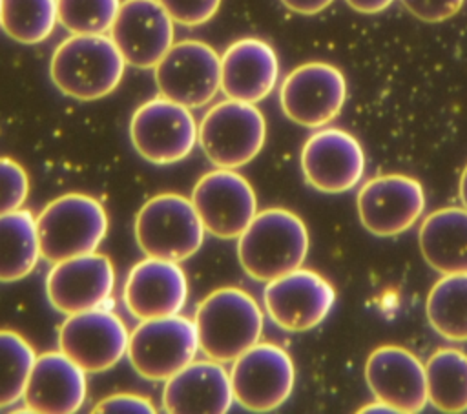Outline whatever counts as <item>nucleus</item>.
Instances as JSON below:
<instances>
[{
	"instance_id": "obj_1",
	"label": "nucleus",
	"mask_w": 467,
	"mask_h": 414,
	"mask_svg": "<svg viewBox=\"0 0 467 414\" xmlns=\"http://www.w3.org/2000/svg\"><path fill=\"white\" fill-rule=\"evenodd\" d=\"M308 244V230L299 215L285 208H268L257 212L237 237V257L252 279L268 283L301 268Z\"/></svg>"
},
{
	"instance_id": "obj_2",
	"label": "nucleus",
	"mask_w": 467,
	"mask_h": 414,
	"mask_svg": "<svg viewBox=\"0 0 467 414\" xmlns=\"http://www.w3.org/2000/svg\"><path fill=\"white\" fill-rule=\"evenodd\" d=\"M199 350L219 363L234 361L261 339L265 317L257 301L237 286L208 294L195 310Z\"/></svg>"
},
{
	"instance_id": "obj_3",
	"label": "nucleus",
	"mask_w": 467,
	"mask_h": 414,
	"mask_svg": "<svg viewBox=\"0 0 467 414\" xmlns=\"http://www.w3.org/2000/svg\"><path fill=\"white\" fill-rule=\"evenodd\" d=\"M126 60L106 35H71L51 55L53 84L77 100H99L117 89Z\"/></svg>"
},
{
	"instance_id": "obj_4",
	"label": "nucleus",
	"mask_w": 467,
	"mask_h": 414,
	"mask_svg": "<svg viewBox=\"0 0 467 414\" xmlns=\"http://www.w3.org/2000/svg\"><path fill=\"white\" fill-rule=\"evenodd\" d=\"M108 213L95 197L86 193L60 195L36 215L42 259L55 264L97 252L108 233Z\"/></svg>"
},
{
	"instance_id": "obj_5",
	"label": "nucleus",
	"mask_w": 467,
	"mask_h": 414,
	"mask_svg": "<svg viewBox=\"0 0 467 414\" xmlns=\"http://www.w3.org/2000/svg\"><path fill=\"white\" fill-rule=\"evenodd\" d=\"M204 232L192 199L179 193L148 199L135 217V239L146 257L186 261L201 248Z\"/></svg>"
},
{
	"instance_id": "obj_6",
	"label": "nucleus",
	"mask_w": 467,
	"mask_h": 414,
	"mask_svg": "<svg viewBox=\"0 0 467 414\" xmlns=\"http://www.w3.org/2000/svg\"><path fill=\"white\" fill-rule=\"evenodd\" d=\"M266 140V120L252 102L226 98L199 124V146L215 168L237 170L254 160Z\"/></svg>"
},
{
	"instance_id": "obj_7",
	"label": "nucleus",
	"mask_w": 467,
	"mask_h": 414,
	"mask_svg": "<svg viewBox=\"0 0 467 414\" xmlns=\"http://www.w3.org/2000/svg\"><path fill=\"white\" fill-rule=\"evenodd\" d=\"M199 350L195 321L173 314L142 319L128 341V359L135 372L148 381H166L190 361Z\"/></svg>"
},
{
	"instance_id": "obj_8",
	"label": "nucleus",
	"mask_w": 467,
	"mask_h": 414,
	"mask_svg": "<svg viewBox=\"0 0 467 414\" xmlns=\"http://www.w3.org/2000/svg\"><path fill=\"white\" fill-rule=\"evenodd\" d=\"M130 139L135 151L148 162L173 164L193 151L199 142V126L190 108L159 95L133 111Z\"/></svg>"
},
{
	"instance_id": "obj_9",
	"label": "nucleus",
	"mask_w": 467,
	"mask_h": 414,
	"mask_svg": "<svg viewBox=\"0 0 467 414\" xmlns=\"http://www.w3.org/2000/svg\"><path fill=\"white\" fill-rule=\"evenodd\" d=\"M234 401L252 412H270L292 394L296 367L285 348L255 343L234 359L230 370Z\"/></svg>"
},
{
	"instance_id": "obj_10",
	"label": "nucleus",
	"mask_w": 467,
	"mask_h": 414,
	"mask_svg": "<svg viewBox=\"0 0 467 414\" xmlns=\"http://www.w3.org/2000/svg\"><path fill=\"white\" fill-rule=\"evenodd\" d=\"M159 93L190 109L202 108L221 89V57L201 40H181L153 67Z\"/></svg>"
},
{
	"instance_id": "obj_11",
	"label": "nucleus",
	"mask_w": 467,
	"mask_h": 414,
	"mask_svg": "<svg viewBox=\"0 0 467 414\" xmlns=\"http://www.w3.org/2000/svg\"><path fill=\"white\" fill-rule=\"evenodd\" d=\"M126 323L108 306L71 314L58 330V350L89 374L115 367L128 352Z\"/></svg>"
},
{
	"instance_id": "obj_12",
	"label": "nucleus",
	"mask_w": 467,
	"mask_h": 414,
	"mask_svg": "<svg viewBox=\"0 0 467 414\" xmlns=\"http://www.w3.org/2000/svg\"><path fill=\"white\" fill-rule=\"evenodd\" d=\"M347 100L343 73L327 62H306L292 69L279 88L283 113L305 128L332 122Z\"/></svg>"
},
{
	"instance_id": "obj_13",
	"label": "nucleus",
	"mask_w": 467,
	"mask_h": 414,
	"mask_svg": "<svg viewBox=\"0 0 467 414\" xmlns=\"http://www.w3.org/2000/svg\"><path fill=\"white\" fill-rule=\"evenodd\" d=\"M263 303L277 326L288 332H306L330 314L336 290L321 274L297 268L268 281Z\"/></svg>"
},
{
	"instance_id": "obj_14",
	"label": "nucleus",
	"mask_w": 467,
	"mask_h": 414,
	"mask_svg": "<svg viewBox=\"0 0 467 414\" xmlns=\"http://www.w3.org/2000/svg\"><path fill=\"white\" fill-rule=\"evenodd\" d=\"M190 199L204 230L219 239L239 237L257 213V197L252 184L228 168L204 173L195 182Z\"/></svg>"
},
{
	"instance_id": "obj_15",
	"label": "nucleus",
	"mask_w": 467,
	"mask_h": 414,
	"mask_svg": "<svg viewBox=\"0 0 467 414\" xmlns=\"http://www.w3.org/2000/svg\"><path fill=\"white\" fill-rule=\"evenodd\" d=\"M356 201L361 224L378 237L403 233L414 226L425 210L423 186L416 179L400 173L367 181Z\"/></svg>"
},
{
	"instance_id": "obj_16",
	"label": "nucleus",
	"mask_w": 467,
	"mask_h": 414,
	"mask_svg": "<svg viewBox=\"0 0 467 414\" xmlns=\"http://www.w3.org/2000/svg\"><path fill=\"white\" fill-rule=\"evenodd\" d=\"M113 288V263L97 252L55 263L46 277L47 299L64 316L106 306Z\"/></svg>"
},
{
	"instance_id": "obj_17",
	"label": "nucleus",
	"mask_w": 467,
	"mask_h": 414,
	"mask_svg": "<svg viewBox=\"0 0 467 414\" xmlns=\"http://www.w3.org/2000/svg\"><path fill=\"white\" fill-rule=\"evenodd\" d=\"M173 20L159 0H124L109 36L126 64L151 69L173 46Z\"/></svg>"
},
{
	"instance_id": "obj_18",
	"label": "nucleus",
	"mask_w": 467,
	"mask_h": 414,
	"mask_svg": "<svg viewBox=\"0 0 467 414\" xmlns=\"http://www.w3.org/2000/svg\"><path fill=\"white\" fill-rule=\"evenodd\" d=\"M306 182L325 193L352 190L365 173V153L356 137L339 128H321L301 150Z\"/></svg>"
},
{
	"instance_id": "obj_19",
	"label": "nucleus",
	"mask_w": 467,
	"mask_h": 414,
	"mask_svg": "<svg viewBox=\"0 0 467 414\" xmlns=\"http://www.w3.org/2000/svg\"><path fill=\"white\" fill-rule=\"evenodd\" d=\"M365 381L374 398L394 412L416 414L429 403L425 365L403 347L374 348L365 361Z\"/></svg>"
},
{
	"instance_id": "obj_20",
	"label": "nucleus",
	"mask_w": 467,
	"mask_h": 414,
	"mask_svg": "<svg viewBox=\"0 0 467 414\" xmlns=\"http://www.w3.org/2000/svg\"><path fill=\"white\" fill-rule=\"evenodd\" d=\"M128 312L137 319L179 314L188 299V279L179 263L146 257L131 266L122 290Z\"/></svg>"
},
{
	"instance_id": "obj_21",
	"label": "nucleus",
	"mask_w": 467,
	"mask_h": 414,
	"mask_svg": "<svg viewBox=\"0 0 467 414\" xmlns=\"http://www.w3.org/2000/svg\"><path fill=\"white\" fill-rule=\"evenodd\" d=\"M234 403L230 372L213 359H193L164 381L162 409L170 414H224Z\"/></svg>"
},
{
	"instance_id": "obj_22",
	"label": "nucleus",
	"mask_w": 467,
	"mask_h": 414,
	"mask_svg": "<svg viewBox=\"0 0 467 414\" xmlns=\"http://www.w3.org/2000/svg\"><path fill=\"white\" fill-rule=\"evenodd\" d=\"M88 396L86 370L66 354L46 352L36 356L31 368L24 405L38 414H73Z\"/></svg>"
},
{
	"instance_id": "obj_23",
	"label": "nucleus",
	"mask_w": 467,
	"mask_h": 414,
	"mask_svg": "<svg viewBox=\"0 0 467 414\" xmlns=\"http://www.w3.org/2000/svg\"><path fill=\"white\" fill-rule=\"evenodd\" d=\"M277 78L279 60L266 40L244 36L221 55V89L226 98L255 104L272 93Z\"/></svg>"
},
{
	"instance_id": "obj_24",
	"label": "nucleus",
	"mask_w": 467,
	"mask_h": 414,
	"mask_svg": "<svg viewBox=\"0 0 467 414\" xmlns=\"http://www.w3.org/2000/svg\"><path fill=\"white\" fill-rule=\"evenodd\" d=\"M423 259L438 274H467V210L441 208L429 213L418 233Z\"/></svg>"
},
{
	"instance_id": "obj_25",
	"label": "nucleus",
	"mask_w": 467,
	"mask_h": 414,
	"mask_svg": "<svg viewBox=\"0 0 467 414\" xmlns=\"http://www.w3.org/2000/svg\"><path fill=\"white\" fill-rule=\"evenodd\" d=\"M40 257L36 217L24 208L0 215V283L24 279Z\"/></svg>"
},
{
	"instance_id": "obj_26",
	"label": "nucleus",
	"mask_w": 467,
	"mask_h": 414,
	"mask_svg": "<svg viewBox=\"0 0 467 414\" xmlns=\"http://www.w3.org/2000/svg\"><path fill=\"white\" fill-rule=\"evenodd\" d=\"M429 403L441 412L467 410V354L440 348L425 361Z\"/></svg>"
},
{
	"instance_id": "obj_27",
	"label": "nucleus",
	"mask_w": 467,
	"mask_h": 414,
	"mask_svg": "<svg viewBox=\"0 0 467 414\" xmlns=\"http://www.w3.org/2000/svg\"><path fill=\"white\" fill-rule=\"evenodd\" d=\"M425 312L441 337L467 341V274L441 275L427 295Z\"/></svg>"
},
{
	"instance_id": "obj_28",
	"label": "nucleus",
	"mask_w": 467,
	"mask_h": 414,
	"mask_svg": "<svg viewBox=\"0 0 467 414\" xmlns=\"http://www.w3.org/2000/svg\"><path fill=\"white\" fill-rule=\"evenodd\" d=\"M58 22L57 0H2L0 26L20 44H40Z\"/></svg>"
},
{
	"instance_id": "obj_29",
	"label": "nucleus",
	"mask_w": 467,
	"mask_h": 414,
	"mask_svg": "<svg viewBox=\"0 0 467 414\" xmlns=\"http://www.w3.org/2000/svg\"><path fill=\"white\" fill-rule=\"evenodd\" d=\"M35 359V348L27 339L15 330H0V409L24 399Z\"/></svg>"
},
{
	"instance_id": "obj_30",
	"label": "nucleus",
	"mask_w": 467,
	"mask_h": 414,
	"mask_svg": "<svg viewBox=\"0 0 467 414\" xmlns=\"http://www.w3.org/2000/svg\"><path fill=\"white\" fill-rule=\"evenodd\" d=\"M120 0H57L58 24L71 35H104L111 29Z\"/></svg>"
},
{
	"instance_id": "obj_31",
	"label": "nucleus",
	"mask_w": 467,
	"mask_h": 414,
	"mask_svg": "<svg viewBox=\"0 0 467 414\" xmlns=\"http://www.w3.org/2000/svg\"><path fill=\"white\" fill-rule=\"evenodd\" d=\"M29 195L26 170L9 157H0V215L22 208Z\"/></svg>"
},
{
	"instance_id": "obj_32",
	"label": "nucleus",
	"mask_w": 467,
	"mask_h": 414,
	"mask_svg": "<svg viewBox=\"0 0 467 414\" xmlns=\"http://www.w3.org/2000/svg\"><path fill=\"white\" fill-rule=\"evenodd\" d=\"M173 22L181 26H201L212 20L221 0H159Z\"/></svg>"
},
{
	"instance_id": "obj_33",
	"label": "nucleus",
	"mask_w": 467,
	"mask_h": 414,
	"mask_svg": "<svg viewBox=\"0 0 467 414\" xmlns=\"http://www.w3.org/2000/svg\"><path fill=\"white\" fill-rule=\"evenodd\" d=\"M465 0H401L403 7L416 18L436 24L454 16Z\"/></svg>"
},
{
	"instance_id": "obj_34",
	"label": "nucleus",
	"mask_w": 467,
	"mask_h": 414,
	"mask_svg": "<svg viewBox=\"0 0 467 414\" xmlns=\"http://www.w3.org/2000/svg\"><path fill=\"white\" fill-rule=\"evenodd\" d=\"M93 412H99V414H126V412L153 414L155 407L144 396L130 394V392H119V394H111V396H106L104 399H100L93 407Z\"/></svg>"
},
{
	"instance_id": "obj_35",
	"label": "nucleus",
	"mask_w": 467,
	"mask_h": 414,
	"mask_svg": "<svg viewBox=\"0 0 467 414\" xmlns=\"http://www.w3.org/2000/svg\"><path fill=\"white\" fill-rule=\"evenodd\" d=\"M334 0H281V4L297 15H317Z\"/></svg>"
},
{
	"instance_id": "obj_36",
	"label": "nucleus",
	"mask_w": 467,
	"mask_h": 414,
	"mask_svg": "<svg viewBox=\"0 0 467 414\" xmlns=\"http://www.w3.org/2000/svg\"><path fill=\"white\" fill-rule=\"evenodd\" d=\"M354 11L363 15H376L379 11H385L394 0H345Z\"/></svg>"
},
{
	"instance_id": "obj_37",
	"label": "nucleus",
	"mask_w": 467,
	"mask_h": 414,
	"mask_svg": "<svg viewBox=\"0 0 467 414\" xmlns=\"http://www.w3.org/2000/svg\"><path fill=\"white\" fill-rule=\"evenodd\" d=\"M359 412H394L389 405H385L383 401H378L376 399V403H370V405H367V407H363V409H359Z\"/></svg>"
},
{
	"instance_id": "obj_38",
	"label": "nucleus",
	"mask_w": 467,
	"mask_h": 414,
	"mask_svg": "<svg viewBox=\"0 0 467 414\" xmlns=\"http://www.w3.org/2000/svg\"><path fill=\"white\" fill-rule=\"evenodd\" d=\"M460 201H462L463 208L467 210V166L463 168V173L460 177Z\"/></svg>"
},
{
	"instance_id": "obj_39",
	"label": "nucleus",
	"mask_w": 467,
	"mask_h": 414,
	"mask_svg": "<svg viewBox=\"0 0 467 414\" xmlns=\"http://www.w3.org/2000/svg\"><path fill=\"white\" fill-rule=\"evenodd\" d=\"M0 2H2V0H0Z\"/></svg>"
}]
</instances>
